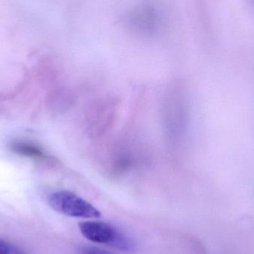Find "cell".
Returning a JSON list of instances; mask_svg holds the SVG:
<instances>
[{
    "mask_svg": "<svg viewBox=\"0 0 254 254\" xmlns=\"http://www.w3.org/2000/svg\"><path fill=\"white\" fill-rule=\"evenodd\" d=\"M0 254H25L14 245L0 240Z\"/></svg>",
    "mask_w": 254,
    "mask_h": 254,
    "instance_id": "cell-4",
    "label": "cell"
},
{
    "mask_svg": "<svg viewBox=\"0 0 254 254\" xmlns=\"http://www.w3.org/2000/svg\"><path fill=\"white\" fill-rule=\"evenodd\" d=\"M49 204L55 211L73 218L98 219L100 210L76 194L67 190L54 192L49 196Z\"/></svg>",
    "mask_w": 254,
    "mask_h": 254,
    "instance_id": "cell-2",
    "label": "cell"
},
{
    "mask_svg": "<svg viewBox=\"0 0 254 254\" xmlns=\"http://www.w3.org/2000/svg\"><path fill=\"white\" fill-rule=\"evenodd\" d=\"M82 235L89 241L107 245L125 252L132 251V240L113 225L101 222H84L79 224Z\"/></svg>",
    "mask_w": 254,
    "mask_h": 254,
    "instance_id": "cell-1",
    "label": "cell"
},
{
    "mask_svg": "<svg viewBox=\"0 0 254 254\" xmlns=\"http://www.w3.org/2000/svg\"><path fill=\"white\" fill-rule=\"evenodd\" d=\"M14 151L16 153L24 155V156L34 157V158H42V157H43V154L41 151L32 147V146L19 145V146H16L14 148Z\"/></svg>",
    "mask_w": 254,
    "mask_h": 254,
    "instance_id": "cell-3",
    "label": "cell"
},
{
    "mask_svg": "<svg viewBox=\"0 0 254 254\" xmlns=\"http://www.w3.org/2000/svg\"><path fill=\"white\" fill-rule=\"evenodd\" d=\"M77 254H116L109 251L93 246H85L79 248Z\"/></svg>",
    "mask_w": 254,
    "mask_h": 254,
    "instance_id": "cell-5",
    "label": "cell"
}]
</instances>
